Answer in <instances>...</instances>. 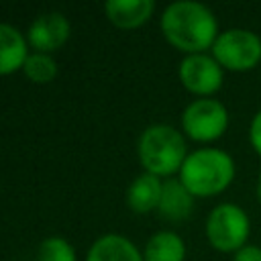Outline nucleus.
Returning <instances> with one entry per match:
<instances>
[{
	"label": "nucleus",
	"instance_id": "nucleus-17",
	"mask_svg": "<svg viewBox=\"0 0 261 261\" xmlns=\"http://www.w3.org/2000/svg\"><path fill=\"white\" fill-rule=\"evenodd\" d=\"M249 143L261 155V110L253 116V120L249 124Z\"/></svg>",
	"mask_w": 261,
	"mask_h": 261
},
{
	"label": "nucleus",
	"instance_id": "nucleus-18",
	"mask_svg": "<svg viewBox=\"0 0 261 261\" xmlns=\"http://www.w3.org/2000/svg\"><path fill=\"white\" fill-rule=\"evenodd\" d=\"M232 261H261V247L247 243L243 249H239L234 253V259Z\"/></svg>",
	"mask_w": 261,
	"mask_h": 261
},
{
	"label": "nucleus",
	"instance_id": "nucleus-10",
	"mask_svg": "<svg viewBox=\"0 0 261 261\" xmlns=\"http://www.w3.org/2000/svg\"><path fill=\"white\" fill-rule=\"evenodd\" d=\"M163 181L161 177L153 173H141L137 175L130 186L126 188V206L137 214H147L155 208H159Z\"/></svg>",
	"mask_w": 261,
	"mask_h": 261
},
{
	"label": "nucleus",
	"instance_id": "nucleus-9",
	"mask_svg": "<svg viewBox=\"0 0 261 261\" xmlns=\"http://www.w3.org/2000/svg\"><path fill=\"white\" fill-rule=\"evenodd\" d=\"M29 57L27 37L12 24L0 22V75L22 69Z\"/></svg>",
	"mask_w": 261,
	"mask_h": 261
},
{
	"label": "nucleus",
	"instance_id": "nucleus-16",
	"mask_svg": "<svg viewBox=\"0 0 261 261\" xmlns=\"http://www.w3.org/2000/svg\"><path fill=\"white\" fill-rule=\"evenodd\" d=\"M39 261H75V251L69 241L61 237H49L39 245Z\"/></svg>",
	"mask_w": 261,
	"mask_h": 261
},
{
	"label": "nucleus",
	"instance_id": "nucleus-11",
	"mask_svg": "<svg viewBox=\"0 0 261 261\" xmlns=\"http://www.w3.org/2000/svg\"><path fill=\"white\" fill-rule=\"evenodd\" d=\"M155 10L153 0H108L104 12L108 20L120 29H137L151 18Z\"/></svg>",
	"mask_w": 261,
	"mask_h": 261
},
{
	"label": "nucleus",
	"instance_id": "nucleus-2",
	"mask_svg": "<svg viewBox=\"0 0 261 261\" xmlns=\"http://www.w3.org/2000/svg\"><path fill=\"white\" fill-rule=\"evenodd\" d=\"M234 171V161L226 151L202 147L188 153L179 169V181L194 198H210L224 192L232 184Z\"/></svg>",
	"mask_w": 261,
	"mask_h": 261
},
{
	"label": "nucleus",
	"instance_id": "nucleus-6",
	"mask_svg": "<svg viewBox=\"0 0 261 261\" xmlns=\"http://www.w3.org/2000/svg\"><path fill=\"white\" fill-rule=\"evenodd\" d=\"M228 128V110L220 100L196 98L181 112V130L198 143H210Z\"/></svg>",
	"mask_w": 261,
	"mask_h": 261
},
{
	"label": "nucleus",
	"instance_id": "nucleus-7",
	"mask_svg": "<svg viewBox=\"0 0 261 261\" xmlns=\"http://www.w3.org/2000/svg\"><path fill=\"white\" fill-rule=\"evenodd\" d=\"M177 75H179L181 86L188 92L200 98H208L220 90L222 80H224V69L212 55L194 53V55H186L179 61Z\"/></svg>",
	"mask_w": 261,
	"mask_h": 261
},
{
	"label": "nucleus",
	"instance_id": "nucleus-14",
	"mask_svg": "<svg viewBox=\"0 0 261 261\" xmlns=\"http://www.w3.org/2000/svg\"><path fill=\"white\" fill-rule=\"evenodd\" d=\"M143 259L145 261H184L186 243L173 230H159L147 241Z\"/></svg>",
	"mask_w": 261,
	"mask_h": 261
},
{
	"label": "nucleus",
	"instance_id": "nucleus-13",
	"mask_svg": "<svg viewBox=\"0 0 261 261\" xmlns=\"http://www.w3.org/2000/svg\"><path fill=\"white\" fill-rule=\"evenodd\" d=\"M194 208V196L188 192V188L177 179L169 177L163 181V190H161V200H159V214L165 220L171 222H179L186 220L192 214Z\"/></svg>",
	"mask_w": 261,
	"mask_h": 261
},
{
	"label": "nucleus",
	"instance_id": "nucleus-8",
	"mask_svg": "<svg viewBox=\"0 0 261 261\" xmlns=\"http://www.w3.org/2000/svg\"><path fill=\"white\" fill-rule=\"evenodd\" d=\"M69 20L61 12H45L31 22L27 31V41L35 51L51 53L65 45V41L69 39Z\"/></svg>",
	"mask_w": 261,
	"mask_h": 261
},
{
	"label": "nucleus",
	"instance_id": "nucleus-4",
	"mask_svg": "<svg viewBox=\"0 0 261 261\" xmlns=\"http://www.w3.org/2000/svg\"><path fill=\"white\" fill-rule=\"evenodd\" d=\"M251 234L249 214L230 202L218 204L206 218V239L220 253H237L243 249Z\"/></svg>",
	"mask_w": 261,
	"mask_h": 261
},
{
	"label": "nucleus",
	"instance_id": "nucleus-12",
	"mask_svg": "<svg viewBox=\"0 0 261 261\" xmlns=\"http://www.w3.org/2000/svg\"><path fill=\"white\" fill-rule=\"evenodd\" d=\"M86 261H145L133 241L122 234H104L92 243Z\"/></svg>",
	"mask_w": 261,
	"mask_h": 261
},
{
	"label": "nucleus",
	"instance_id": "nucleus-5",
	"mask_svg": "<svg viewBox=\"0 0 261 261\" xmlns=\"http://www.w3.org/2000/svg\"><path fill=\"white\" fill-rule=\"evenodd\" d=\"M212 57L222 69L249 71L261 61V39L249 29H226L216 37Z\"/></svg>",
	"mask_w": 261,
	"mask_h": 261
},
{
	"label": "nucleus",
	"instance_id": "nucleus-3",
	"mask_svg": "<svg viewBox=\"0 0 261 261\" xmlns=\"http://www.w3.org/2000/svg\"><path fill=\"white\" fill-rule=\"evenodd\" d=\"M139 161L147 173L157 177H169L181 169L188 149L184 135L171 124H151L147 126L137 143Z\"/></svg>",
	"mask_w": 261,
	"mask_h": 261
},
{
	"label": "nucleus",
	"instance_id": "nucleus-15",
	"mask_svg": "<svg viewBox=\"0 0 261 261\" xmlns=\"http://www.w3.org/2000/svg\"><path fill=\"white\" fill-rule=\"evenodd\" d=\"M22 71L35 84H49L57 75V63L49 53L33 51V53H29V57L22 65Z\"/></svg>",
	"mask_w": 261,
	"mask_h": 261
},
{
	"label": "nucleus",
	"instance_id": "nucleus-1",
	"mask_svg": "<svg viewBox=\"0 0 261 261\" xmlns=\"http://www.w3.org/2000/svg\"><path fill=\"white\" fill-rule=\"evenodd\" d=\"M161 31L167 43L186 55L212 49L216 37L220 35L214 12L194 0L171 2L161 14Z\"/></svg>",
	"mask_w": 261,
	"mask_h": 261
},
{
	"label": "nucleus",
	"instance_id": "nucleus-19",
	"mask_svg": "<svg viewBox=\"0 0 261 261\" xmlns=\"http://www.w3.org/2000/svg\"><path fill=\"white\" fill-rule=\"evenodd\" d=\"M257 200L261 202V173H259V177H257Z\"/></svg>",
	"mask_w": 261,
	"mask_h": 261
}]
</instances>
